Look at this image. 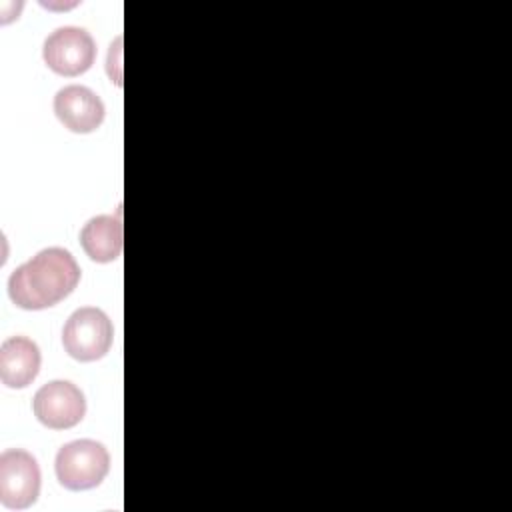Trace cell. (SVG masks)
<instances>
[{"label":"cell","instance_id":"cell-1","mask_svg":"<svg viewBox=\"0 0 512 512\" xmlns=\"http://www.w3.org/2000/svg\"><path fill=\"white\" fill-rule=\"evenodd\" d=\"M80 282V266L64 248H44L8 278L10 300L24 310H44L64 300Z\"/></svg>","mask_w":512,"mask_h":512},{"label":"cell","instance_id":"cell-2","mask_svg":"<svg viewBox=\"0 0 512 512\" xmlns=\"http://www.w3.org/2000/svg\"><path fill=\"white\" fill-rule=\"evenodd\" d=\"M110 468L108 450L96 440H74L64 444L54 462L58 482L68 490L98 486Z\"/></svg>","mask_w":512,"mask_h":512},{"label":"cell","instance_id":"cell-3","mask_svg":"<svg viewBox=\"0 0 512 512\" xmlns=\"http://www.w3.org/2000/svg\"><path fill=\"white\" fill-rule=\"evenodd\" d=\"M114 340V328L110 318L94 306L78 308L64 324L62 344L64 350L80 360L92 362L102 358Z\"/></svg>","mask_w":512,"mask_h":512},{"label":"cell","instance_id":"cell-4","mask_svg":"<svg viewBox=\"0 0 512 512\" xmlns=\"http://www.w3.org/2000/svg\"><path fill=\"white\" fill-rule=\"evenodd\" d=\"M40 480L38 462L30 452L10 448L0 454V502L6 508L32 506L40 494Z\"/></svg>","mask_w":512,"mask_h":512},{"label":"cell","instance_id":"cell-5","mask_svg":"<svg viewBox=\"0 0 512 512\" xmlns=\"http://www.w3.org/2000/svg\"><path fill=\"white\" fill-rule=\"evenodd\" d=\"M42 56L52 72L60 76H80L94 64L96 44L84 28L64 26L46 38Z\"/></svg>","mask_w":512,"mask_h":512},{"label":"cell","instance_id":"cell-6","mask_svg":"<svg viewBox=\"0 0 512 512\" xmlns=\"http://www.w3.org/2000/svg\"><path fill=\"white\" fill-rule=\"evenodd\" d=\"M32 410L44 426L52 430H66L84 418L86 400L80 388L72 382L54 380L34 394Z\"/></svg>","mask_w":512,"mask_h":512},{"label":"cell","instance_id":"cell-7","mask_svg":"<svg viewBox=\"0 0 512 512\" xmlns=\"http://www.w3.org/2000/svg\"><path fill=\"white\" fill-rule=\"evenodd\" d=\"M54 112L58 120L72 132H94L104 120L102 100L86 86L72 84L58 90L54 96Z\"/></svg>","mask_w":512,"mask_h":512},{"label":"cell","instance_id":"cell-8","mask_svg":"<svg viewBox=\"0 0 512 512\" xmlns=\"http://www.w3.org/2000/svg\"><path fill=\"white\" fill-rule=\"evenodd\" d=\"M40 348L26 336H12L0 346V380L8 388H26L40 370Z\"/></svg>","mask_w":512,"mask_h":512},{"label":"cell","instance_id":"cell-9","mask_svg":"<svg viewBox=\"0 0 512 512\" xmlns=\"http://www.w3.org/2000/svg\"><path fill=\"white\" fill-rule=\"evenodd\" d=\"M122 222L116 216H96L80 232V244L94 262H112L122 252Z\"/></svg>","mask_w":512,"mask_h":512}]
</instances>
